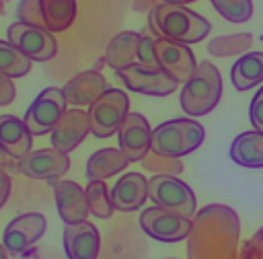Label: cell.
Instances as JSON below:
<instances>
[{
	"instance_id": "obj_26",
	"label": "cell",
	"mask_w": 263,
	"mask_h": 259,
	"mask_svg": "<svg viewBox=\"0 0 263 259\" xmlns=\"http://www.w3.org/2000/svg\"><path fill=\"white\" fill-rule=\"evenodd\" d=\"M86 199H88V210L97 218H109L113 214V201H111V191L107 189L105 181H88L84 187Z\"/></svg>"
},
{
	"instance_id": "obj_1",
	"label": "cell",
	"mask_w": 263,
	"mask_h": 259,
	"mask_svg": "<svg viewBox=\"0 0 263 259\" xmlns=\"http://www.w3.org/2000/svg\"><path fill=\"white\" fill-rule=\"evenodd\" d=\"M148 29L152 35L177 43H197L210 33V21H205L201 14L177 6V4H156L148 12Z\"/></svg>"
},
{
	"instance_id": "obj_12",
	"label": "cell",
	"mask_w": 263,
	"mask_h": 259,
	"mask_svg": "<svg viewBox=\"0 0 263 259\" xmlns=\"http://www.w3.org/2000/svg\"><path fill=\"white\" fill-rule=\"evenodd\" d=\"M16 169L25 177H31V179L55 181L70 169V158L66 152H60L58 148H41L21 158L16 162Z\"/></svg>"
},
{
	"instance_id": "obj_8",
	"label": "cell",
	"mask_w": 263,
	"mask_h": 259,
	"mask_svg": "<svg viewBox=\"0 0 263 259\" xmlns=\"http://www.w3.org/2000/svg\"><path fill=\"white\" fill-rule=\"evenodd\" d=\"M121 82L140 95H150V97H166L177 90L179 82L173 80L164 70L160 68H146L142 64H132L123 70L117 72Z\"/></svg>"
},
{
	"instance_id": "obj_28",
	"label": "cell",
	"mask_w": 263,
	"mask_h": 259,
	"mask_svg": "<svg viewBox=\"0 0 263 259\" xmlns=\"http://www.w3.org/2000/svg\"><path fill=\"white\" fill-rule=\"evenodd\" d=\"M218 14L230 23H247L253 16L251 0H210Z\"/></svg>"
},
{
	"instance_id": "obj_11",
	"label": "cell",
	"mask_w": 263,
	"mask_h": 259,
	"mask_svg": "<svg viewBox=\"0 0 263 259\" xmlns=\"http://www.w3.org/2000/svg\"><path fill=\"white\" fill-rule=\"evenodd\" d=\"M45 226H47V222L41 214H37V212L21 214L6 224L4 234H2V245L6 247L8 253L21 255L43 236Z\"/></svg>"
},
{
	"instance_id": "obj_9",
	"label": "cell",
	"mask_w": 263,
	"mask_h": 259,
	"mask_svg": "<svg viewBox=\"0 0 263 259\" xmlns=\"http://www.w3.org/2000/svg\"><path fill=\"white\" fill-rule=\"evenodd\" d=\"M140 226L142 230L162 243H177L183 240L191 230V220L173 212H166L162 208H148L140 214Z\"/></svg>"
},
{
	"instance_id": "obj_30",
	"label": "cell",
	"mask_w": 263,
	"mask_h": 259,
	"mask_svg": "<svg viewBox=\"0 0 263 259\" xmlns=\"http://www.w3.org/2000/svg\"><path fill=\"white\" fill-rule=\"evenodd\" d=\"M16 18L27 25H35L45 29L43 16H41V0H21L16 4Z\"/></svg>"
},
{
	"instance_id": "obj_5",
	"label": "cell",
	"mask_w": 263,
	"mask_h": 259,
	"mask_svg": "<svg viewBox=\"0 0 263 259\" xmlns=\"http://www.w3.org/2000/svg\"><path fill=\"white\" fill-rule=\"evenodd\" d=\"M129 113V99L119 88H107L90 107H88V119H90V132L97 138H109L115 132H119L121 123L125 121Z\"/></svg>"
},
{
	"instance_id": "obj_34",
	"label": "cell",
	"mask_w": 263,
	"mask_h": 259,
	"mask_svg": "<svg viewBox=\"0 0 263 259\" xmlns=\"http://www.w3.org/2000/svg\"><path fill=\"white\" fill-rule=\"evenodd\" d=\"M8 193H10V177L4 169H0V210L8 199Z\"/></svg>"
},
{
	"instance_id": "obj_23",
	"label": "cell",
	"mask_w": 263,
	"mask_h": 259,
	"mask_svg": "<svg viewBox=\"0 0 263 259\" xmlns=\"http://www.w3.org/2000/svg\"><path fill=\"white\" fill-rule=\"evenodd\" d=\"M230 78L236 90H249L255 84L263 82V51L242 53L230 70Z\"/></svg>"
},
{
	"instance_id": "obj_6",
	"label": "cell",
	"mask_w": 263,
	"mask_h": 259,
	"mask_svg": "<svg viewBox=\"0 0 263 259\" xmlns=\"http://www.w3.org/2000/svg\"><path fill=\"white\" fill-rule=\"evenodd\" d=\"M66 95L62 88L58 86H47L43 88L33 103L29 105L23 121L29 127V132L33 136H43V134H51L53 127L58 125V121L62 119V115L68 111L66 109Z\"/></svg>"
},
{
	"instance_id": "obj_37",
	"label": "cell",
	"mask_w": 263,
	"mask_h": 259,
	"mask_svg": "<svg viewBox=\"0 0 263 259\" xmlns=\"http://www.w3.org/2000/svg\"><path fill=\"white\" fill-rule=\"evenodd\" d=\"M8 158H10V156H8V154H6V152L0 148V169H6V164H8Z\"/></svg>"
},
{
	"instance_id": "obj_19",
	"label": "cell",
	"mask_w": 263,
	"mask_h": 259,
	"mask_svg": "<svg viewBox=\"0 0 263 259\" xmlns=\"http://www.w3.org/2000/svg\"><path fill=\"white\" fill-rule=\"evenodd\" d=\"M33 134L16 115H0V148L10 158H25L31 152Z\"/></svg>"
},
{
	"instance_id": "obj_25",
	"label": "cell",
	"mask_w": 263,
	"mask_h": 259,
	"mask_svg": "<svg viewBox=\"0 0 263 259\" xmlns=\"http://www.w3.org/2000/svg\"><path fill=\"white\" fill-rule=\"evenodd\" d=\"M31 70V60L18 51L10 41L0 39V74L8 78H21Z\"/></svg>"
},
{
	"instance_id": "obj_27",
	"label": "cell",
	"mask_w": 263,
	"mask_h": 259,
	"mask_svg": "<svg viewBox=\"0 0 263 259\" xmlns=\"http://www.w3.org/2000/svg\"><path fill=\"white\" fill-rule=\"evenodd\" d=\"M253 43V35L251 33H238V35H224V37H216L208 43V51L212 55H238L242 51H247Z\"/></svg>"
},
{
	"instance_id": "obj_35",
	"label": "cell",
	"mask_w": 263,
	"mask_h": 259,
	"mask_svg": "<svg viewBox=\"0 0 263 259\" xmlns=\"http://www.w3.org/2000/svg\"><path fill=\"white\" fill-rule=\"evenodd\" d=\"M154 6H156V0H134L132 2V8L136 12H150Z\"/></svg>"
},
{
	"instance_id": "obj_29",
	"label": "cell",
	"mask_w": 263,
	"mask_h": 259,
	"mask_svg": "<svg viewBox=\"0 0 263 259\" xmlns=\"http://www.w3.org/2000/svg\"><path fill=\"white\" fill-rule=\"evenodd\" d=\"M142 164L146 171H154L156 175H177L183 171V164L179 158H168V156H160L154 152H148L142 158Z\"/></svg>"
},
{
	"instance_id": "obj_21",
	"label": "cell",
	"mask_w": 263,
	"mask_h": 259,
	"mask_svg": "<svg viewBox=\"0 0 263 259\" xmlns=\"http://www.w3.org/2000/svg\"><path fill=\"white\" fill-rule=\"evenodd\" d=\"M138 43H140V33H136V31H121V33H117L107 43L105 64L109 68H113L115 72L136 64L134 60H138Z\"/></svg>"
},
{
	"instance_id": "obj_24",
	"label": "cell",
	"mask_w": 263,
	"mask_h": 259,
	"mask_svg": "<svg viewBox=\"0 0 263 259\" xmlns=\"http://www.w3.org/2000/svg\"><path fill=\"white\" fill-rule=\"evenodd\" d=\"M43 25L49 33L66 31L76 16V0H41Z\"/></svg>"
},
{
	"instance_id": "obj_33",
	"label": "cell",
	"mask_w": 263,
	"mask_h": 259,
	"mask_svg": "<svg viewBox=\"0 0 263 259\" xmlns=\"http://www.w3.org/2000/svg\"><path fill=\"white\" fill-rule=\"evenodd\" d=\"M12 99H14V84L8 76L0 74V107L10 105Z\"/></svg>"
},
{
	"instance_id": "obj_16",
	"label": "cell",
	"mask_w": 263,
	"mask_h": 259,
	"mask_svg": "<svg viewBox=\"0 0 263 259\" xmlns=\"http://www.w3.org/2000/svg\"><path fill=\"white\" fill-rule=\"evenodd\" d=\"M101 249V234L95 224L78 222L64 228V251L68 259H97Z\"/></svg>"
},
{
	"instance_id": "obj_36",
	"label": "cell",
	"mask_w": 263,
	"mask_h": 259,
	"mask_svg": "<svg viewBox=\"0 0 263 259\" xmlns=\"http://www.w3.org/2000/svg\"><path fill=\"white\" fill-rule=\"evenodd\" d=\"M162 4H177V6H185L189 2H197V0H160Z\"/></svg>"
},
{
	"instance_id": "obj_7",
	"label": "cell",
	"mask_w": 263,
	"mask_h": 259,
	"mask_svg": "<svg viewBox=\"0 0 263 259\" xmlns=\"http://www.w3.org/2000/svg\"><path fill=\"white\" fill-rule=\"evenodd\" d=\"M8 41L18 51H23L31 62H47L58 51V41L53 33L21 21L8 27Z\"/></svg>"
},
{
	"instance_id": "obj_31",
	"label": "cell",
	"mask_w": 263,
	"mask_h": 259,
	"mask_svg": "<svg viewBox=\"0 0 263 259\" xmlns=\"http://www.w3.org/2000/svg\"><path fill=\"white\" fill-rule=\"evenodd\" d=\"M154 41L156 37L148 31L140 33V43H138V64L146 68H158L156 64V53H154Z\"/></svg>"
},
{
	"instance_id": "obj_10",
	"label": "cell",
	"mask_w": 263,
	"mask_h": 259,
	"mask_svg": "<svg viewBox=\"0 0 263 259\" xmlns=\"http://www.w3.org/2000/svg\"><path fill=\"white\" fill-rule=\"evenodd\" d=\"M154 53H156V64L160 70H164L173 80L177 82H187L193 72L197 70V62L189 45L160 39L156 37L154 41Z\"/></svg>"
},
{
	"instance_id": "obj_4",
	"label": "cell",
	"mask_w": 263,
	"mask_h": 259,
	"mask_svg": "<svg viewBox=\"0 0 263 259\" xmlns=\"http://www.w3.org/2000/svg\"><path fill=\"white\" fill-rule=\"evenodd\" d=\"M148 197L166 212L191 218L195 214V193L175 175H154L148 181Z\"/></svg>"
},
{
	"instance_id": "obj_14",
	"label": "cell",
	"mask_w": 263,
	"mask_h": 259,
	"mask_svg": "<svg viewBox=\"0 0 263 259\" xmlns=\"http://www.w3.org/2000/svg\"><path fill=\"white\" fill-rule=\"evenodd\" d=\"M90 132V119H88V111H82L78 107L68 109L62 119L58 121V125L53 127V132L49 134L51 138V148H58L60 152H72Z\"/></svg>"
},
{
	"instance_id": "obj_18",
	"label": "cell",
	"mask_w": 263,
	"mask_h": 259,
	"mask_svg": "<svg viewBox=\"0 0 263 259\" xmlns=\"http://www.w3.org/2000/svg\"><path fill=\"white\" fill-rule=\"evenodd\" d=\"M62 90L70 105H76V107L88 105L90 107L107 90V80L99 70H86V72H80L74 78H70Z\"/></svg>"
},
{
	"instance_id": "obj_32",
	"label": "cell",
	"mask_w": 263,
	"mask_h": 259,
	"mask_svg": "<svg viewBox=\"0 0 263 259\" xmlns=\"http://www.w3.org/2000/svg\"><path fill=\"white\" fill-rule=\"evenodd\" d=\"M249 119L257 132H263V86L255 92L251 107H249Z\"/></svg>"
},
{
	"instance_id": "obj_20",
	"label": "cell",
	"mask_w": 263,
	"mask_h": 259,
	"mask_svg": "<svg viewBox=\"0 0 263 259\" xmlns=\"http://www.w3.org/2000/svg\"><path fill=\"white\" fill-rule=\"evenodd\" d=\"M230 158L245 169H263V132L238 134L230 144Z\"/></svg>"
},
{
	"instance_id": "obj_38",
	"label": "cell",
	"mask_w": 263,
	"mask_h": 259,
	"mask_svg": "<svg viewBox=\"0 0 263 259\" xmlns=\"http://www.w3.org/2000/svg\"><path fill=\"white\" fill-rule=\"evenodd\" d=\"M0 259H8V251L4 245H0Z\"/></svg>"
},
{
	"instance_id": "obj_17",
	"label": "cell",
	"mask_w": 263,
	"mask_h": 259,
	"mask_svg": "<svg viewBox=\"0 0 263 259\" xmlns=\"http://www.w3.org/2000/svg\"><path fill=\"white\" fill-rule=\"evenodd\" d=\"M148 197V179L142 173H125L111 187V201L115 210L134 212L142 208Z\"/></svg>"
},
{
	"instance_id": "obj_3",
	"label": "cell",
	"mask_w": 263,
	"mask_h": 259,
	"mask_svg": "<svg viewBox=\"0 0 263 259\" xmlns=\"http://www.w3.org/2000/svg\"><path fill=\"white\" fill-rule=\"evenodd\" d=\"M222 97V76L212 62H199L193 76L181 88V107L187 115L210 113Z\"/></svg>"
},
{
	"instance_id": "obj_22",
	"label": "cell",
	"mask_w": 263,
	"mask_h": 259,
	"mask_svg": "<svg viewBox=\"0 0 263 259\" xmlns=\"http://www.w3.org/2000/svg\"><path fill=\"white\" fill-rule=\"evenodd\" d=\"M129 164V158L121 152V148H101L90 154L86 160V179L88 181H105L115 173L123 171Z\"/></svg>"
},
{
	"instance_id": "obj_2",
	"label": "cell",
	"mask_w": 263,
	"mask_h": 259,
	"mask_svg": "<svg viewBox=\"0 0 263 259\" xmlns=\"http://www.w3.org/2000/svg\"><path fill=\"white\" fill-rule=\"evenodd\" d=\"M203 138H205V130L199 121L189 117L168 119L152 130L150 152L168 156V158H181L197 150Z\"/></svg>"
},
{
	"instance_id": "obj_13",
	"label": "cell",
	"mask_w": 263,
	"mask_h": 259,
	"mask_svg": "<svg viewBox=\"0 0 263 259\" xmlns=\"http://www.w3.org/2000/svg\"><path fill=\"white\" fill-rule=\"evenodd\" d=\"M117 140L121 152L129 158V162H142L152 146V130L148 119L140 113H127L125 121L117 132Z\"/></svg>"
},
{
	"instance_id": "obj_15",
	"label": "cell",
	"mask_w": 263,
	"mask_h": 259,
	"mask_svg": "<svg viewBox=\"0 0 263 259\" xmlns=\"http://www.w3.org/2000/svg\"><path fill=\"white\" fill-rule=\"evenodd\" d=\"M53 197H55V206H58V214L64 220V224H78L84 222L88 216V199H86V191L74 183V181H53Z\"/></svg>"
}]
</instances>
